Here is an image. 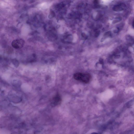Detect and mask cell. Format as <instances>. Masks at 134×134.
I'll list each match as a JSON object with an SVG mask.
<instances>
[{"label":"cell","instance_id":"obj_1","mask_svg":"<svg viewBox=\"0 0 134 134\" xmlns=\"http://www.w3.org/2000/svg\"><path fill=\"white\" fill-rule=\"evenodd\" d=\"M73 77L75 80L85 83H88L91 79V75L88 73L77 72L74 74Z\"/></svg>","mask_w":134,"mask_h":134},{"label":"cell","instance_id":"obj_2","mask_svg":"<svg viewBox=\"0 0 134 134\" xmlns=\"http://www.w3.org/2000/svg\"><path fill=\"white\" fill-rule=\"evenodd\" d=\"M24 44V40L21 39H18L13 40L11 44L14 48L19 49L22 48Z\"/></svg>","mask_w":134,"mask_h":134},{"label":"cell","instance_id":"obj_3","mask_svg":"<svg viewBox=\"0 0 134 134\" xmlns=\"http://www.w3.org/2000/svg\"><path fill=\"white\" fill-rule=\"evenodd\" d=\"M62 99L60 96L58 94H57L52 99L51 103L53 106L59 104L61 102Z\"/></svg>","mask_w":134,"mask_h":134},{"label":"cell","instance_id":"obj_4","mask_svg":"<svg viewBox=\"0 0 134 134\" xmlns=\"http://www.w3.org/2000/svg\"><path fill=\"white\" fill-rule=\"evenodd\" d=\"M125 7V4L121 3L114 6L113 8V10L115 11H120L123 10Z\"/></svg>","mask_w":134,"mask_h":134},{"label":"cell","instance_id":"obj_5","mask_svg":"<svg viewBox=\"0 0 134 134\" xmlns=\"http://www.w3.org/2000/svg\"><path fill=\"white\" fill-rule=\"evenodd\" d=\"M122 20V18L120 17L116 18L114 19L112 21V23L114 24Z\"/></svg>","mask_w":134,"mask_h":134},{"label":"cell","instance_id":"obj_6","mask_svg":"<svg viewBox=\"0 0 134 134\" xmlns=\"http://www.w3.org/2000/svg\"><path fill=\"white\" fill-rule=\"evenodd\" d=\"M111 36V33L110 31H108L105 33L104 35V38H105L110 37Z\"/></svg>","mask_w":134,"mask_h":134},{"label":"cell","instance_id":"obj_7","mask_svg":"<svg viewBox=\"0 0 134 134\" xmlns=\"http://www.w3.org/2000/svg\"><path fill=\"white\" fill-rule=\"evenodd\" d=\"M100 33V32L99 31H97L95 34V36L96 37H97L99 36Z\"/></svg>","mask_w":134,"mask_h":134},{"label":"cell","instance_id":"obj_8","mask_svg":"<svg viewBox=\"0 0 134 134\" xmlns=\"http://www.w3.org/2000/svg\"><path fill=\"white\" fill-rule=\"evenodd\" d=\"M119 31V29L118 28H116L113 30V32L114 33H117Z\"/></svg>","mask_w":134,"mask_h":134},{"label":"cell","instance_id":"obj_9","mask_svg":"<svg viewBox=\"0 0 134 134\" xmlns=\"http://www.w3.org/2000/svg\"><path fill=\"white\" fill-rule=\"evenodd\" d=\"M81 35L83 37L86 38V34L85 33H82L81 34Z\"/></svg>","mask_w":134,"mask_h":134},{"label":"cell","instance_id":"obj_10","mask_svg":"<svg viewBox=\"0 0 134 134\" xmlns=\"http://www.w3.org/2000/svg\"><path fill=\"white\" fill-rule=\"evenodd\" d=\"M132 25L133 27V21L132 23Z\"/></svg>","mask_w":134,"mask_h":134}]
</instances>
